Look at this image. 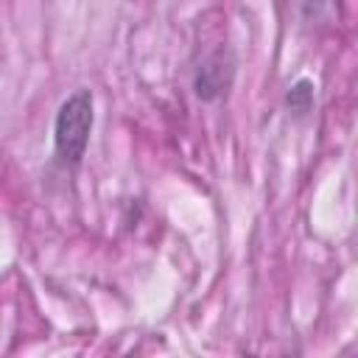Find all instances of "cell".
<instances>
[{
	"instance_id": "obj_1",
	"label": "cell",
	"mask_w": 358,
	"mask_h": 358,
	"mask_svg": "<svg viewBox=\"0 0 358 358\" xmlns=\"http://www.w3.org/2000/svg\"><path fill=\"white\" fill-rule=\"evenodd\" d=\"M92 123H95V112H92V95L87 90H76L62 101L53 123V148L67 168H76L84 159Z\"/></svg>"
},
{
	"instance_id": "obj_2",
	"label": "cell",
	"mask_w": 358,
	"mask_h": 358,
	"mask_svg": "<svg viewBox=\"0 0 358 358\" xmlns=\"http://www.w3.org/2000/svg\"><path fill=\"white\" fill-rule=\"evenodd\" d=\"M285 103H288V109H291L294 115H308L310 106H313V84H310L308 78H299V81L288 90Z\"/></svg>"
},
{
	"instance_id": "obj_3",
	"label": "cell",
	"mask_w": 358,
	"mask_h": 358,
	"mask_svg": "<svg viewBox=\"0 0 358 358\" xmlns=\"http://www.w3.org/2000/svg\"><path fill=\"white\" fill-rule=\"evenodd\" d=\"M305 17H319L327 8V0H296Z\"/></svg>"
}]
</instances>
